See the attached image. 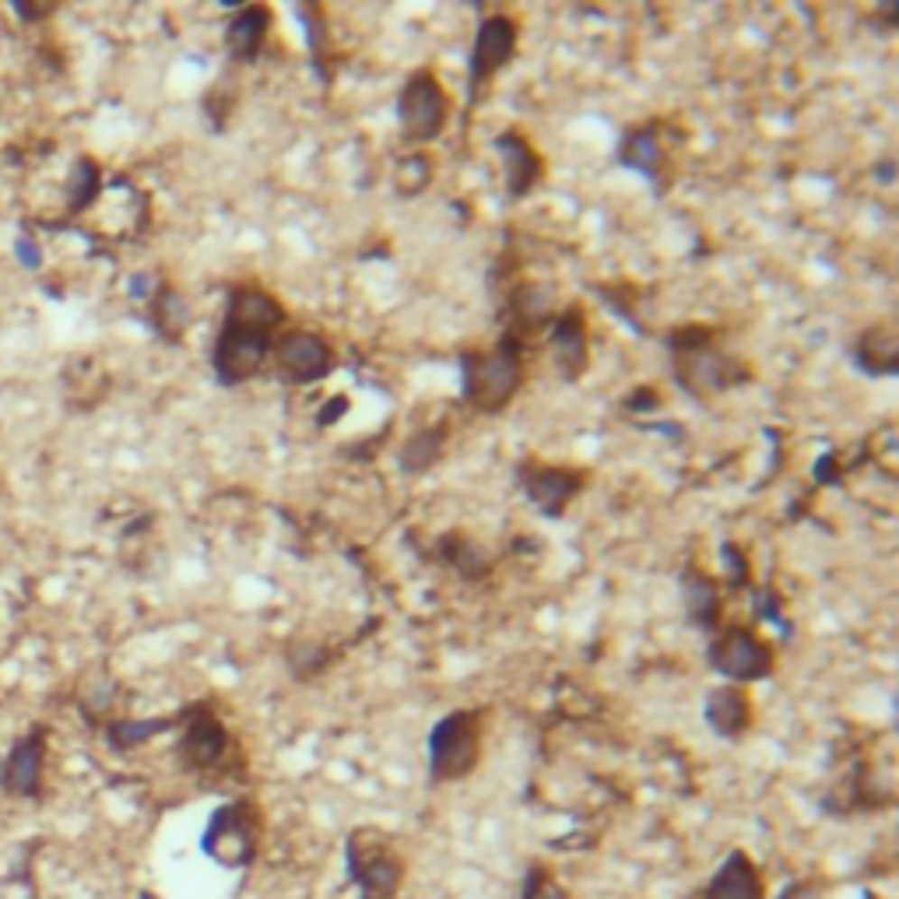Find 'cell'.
<instances>
[{
	"label": "cell",
	"mask_w": 899,
	"mask_h": 899,
	"mask_svg": "<svg viewBox=\"0 0 899 899\" xmlns=\"http://www.w3.org/2000/svg\"><path fill=\"white\" fill-rule=\"evenodd\" d=\"M520 384H524V341L516 338V330H506L488 352L475 348L460 352V394L475 412L482 415L503 412L516 397Z\"/></svg>",
	"instance_id": "obj_1"
},
{
	"label": "cell",
	"mask_w": 899,
	"mask_h": 899,
	"mask_svg": "<svg viewBox=\"0 0 899 899\" xmlns=\"http://www.w3.org/2000/svg\"><path fill=\"white\" fill-rule=\"evenodd\" d=\"M709 338L713 334L707 327H681L668 338L674 380L689 394H717V390H731L748 380V373L731 355L717 352Z\"/></svg>",
	"instance_id": "obj_2"
},
{
	"label": "cell",
	"mask_w": 899,
	"mask_h": 899,
	"mask_svg": "<svg viewBox=\"0 0 899 899\" xmlns=\"http://www.w3.org/2000/svg\"><path fill=\"white\" fill-rule=\"evenodd\" d=\"M260 808L250 798H236L225 802L211 811L204 833H200V854L208 861L228 871H243L257 861L260 854Z\"/></svg>",
	"instance_id": "obj_3"
},
{
	"label": "cell",
	"mask_w": 899,
	"mask_h": 899,
	"mask_svg": "<svg viewBox=\"0 0 899 899\" xmlns=\"http://www.w3.org/2000/svg\"><path fill=\"white\" fill-rule=\"evenodd\" d=\"M429 776L436 783L468 780L482 763V713L478 709H453L440 717L425 741Z\"/></svg>",
	"instance_id": "obj_4"
},
{
	"label": "cell",
	"mask_w": 899,
	"mask_h": 899,
	"mask_svg": "<svg viewBox=\"0 0 899 899\" xmlns=\"http://www.w3.org/2000/svg\"><path fill=\"white\" fill-rule=\"evenodd\" d=\"M345 875L362 899H394L404 885V857L376 829H352L345 836Z\"/></svg>",
	"instance_id": "obj_5"
},
{
	"label": "cell",
	"mask_w": 899,
	"mask_h": 899,
	"mask_svg": "<svg viewBox=\"0 0 899 899\" xmlns=\"http://www.w3.org/2000/svg\"><path fill=\"white\" fill-rule=\"evenodd\" d=\"M707 661L717 674H724L731 685H748V681H763L770 678L776 668V653L773 646L759 633H752L748 626H728L717 629L707 646Z\"/></svg>",
	"instance_id": "obj_6"
},
{
	"label": "cell",
	"mask_w": 899,
	"mask_h": 899,
	"mask_svg": "<svg viewBox=\"0 0 899 899\" xmlns=\"http://www.w3.org/2000/svg\"><path fill=\"white\" fill-rule=\"evenodd\" d=\"M274 341L278 338L267 334V330H257L250 323L225 317L222 327H218V338H215V348H211L215 380L222 386H239L246 380H254L267 352L274 348Z\"/></svg>",
	"instance_id": "obj_7"
},
{
	"label": "cell",
	"mask_w": 899,
	"mask_h": 899,
	"mask_svg": "<svg viewBox=\"0 0 899 899\" xmlns=\"http://www.w3.org/2000/svg\"><path fill=\"white\" fill-rule=\"evenodd\" d=\"M447 116L450 98L443 92V85H440V78L432 70H425V67L408 74V81L397 92V124L404 130V137L415 141V144L436 141L447 127Z\"/></svg>",
	"instance_id": "obj_8"
},
{
	"label": "cell",
	"mask_w": 899,
	"mask_h": 899,
	"mask_svg": "<svg viewBox=\"0 0 899 899\" xmlns=\"http://www.w3.org/2000/svg\"><path fill=\"white\" fill-rule=\"evenodd\" d=\"M183 735H180V763L193 773H211L218 770L225 759H228V728L215 717L211 707H190L183 717Z\"/></svg>",
	"instance_id": "obj_9"
},
{
	"label": "cell",
	"mask_w": 899,
	"mask_h": 899,
	"mask_svg": "<svg viewBox=\"0 0 899 899\" xmlns=\"http://www.w3.org/2000/svg\"><path fill=\"white\" fill-rule=\"evenodd\" d=\"M516 42H520V32H516V22L510 14H488L478 25L475 46H471V64H468L471 102H478V92H482L485 81H492L503 67L514 60Z\"/></svg>",
	"instance_id": "obj_10"
},
{
	"label": "cell",
	"mask_w": 899,
	"mask_h": 899,
	"mask_svg": "<svg viewBox=\"0 0 899 899\" xmlns=\"http://www.w3.org/2000/svg\"><path fill=\"white\" fill-rule=\"evenodd\" d=\"M274 358H278V369L289 384L310 386L320 384L334 373L338 366V355L330 348V341L313 334V330H289L274 341Z\"/></svg>",
	"instance_id": "obj_11"
},
{
	"label": "cell",
	"mask_w": 899,
	"mask_h": 899,
	"mask_svg": "<svg viewBox=\"0 0 899 899\" xmlns=\"http://www.w3.org/2000/svg\"><path fill=\"white\" fill-rule=\"evenodd\" d=\"M516 482L542 514L555 520V516L566 514V506L579 496L587 475L577 468H559V464H520Z\"/></svg>",
	"instance_id": "obj_12"
},
{
	"label": "cell",
	"mask_w": 899,
	"mask_h": 899,
	"mask_svg": "<svg viewBox=\"0 0 899 899\" xmlns=\"http://www.w3.org/2000/svg\"><path fill=\"white\" fill-rule=\"evenodd\" d=\"M46 766V728H32L11 745L0 763V791L11 798H39Z\"/></svg>",
	"instance_id": "obj_13"
},
{
	"label": "cell",
	"mask_w": 899,
	"mask_h": 899,
	"mask_svg": "<svg viewBox=\"0 0 899 899\" xmlns=\"http://www.w3.org/2000/svg\"><path fill=\"white\" fill-rule=\"evenodd\" d=\"M551 358H555V369L566 384H577L579 376L587 373L590 366V341H587V317L579 306H570L562 310L555 320H551Z\"/></svg>",
	"instance_id": "obj_14"
},
{
	"label": "cell",
	"mask_w": 899,
	"mask_h": 899,
	"mask_svg": "<svg viewBox=\"0 0 899 899\" xmlns=\"http://www.w3.org/2000/svg\"><path fill=\"white\" fill-rule=\"evenodd\" d=\"M271 7L267 4H239L225 25V50L232 60L239 64H254L264 46H267V32H271Z\"/></svg>",
	"instance_id": "obj_15"
},
{
	"label": "cell",
	"mask_w": 899,
	"mask_h": 899,
	"mask_svg": "<svg viewBox=\"0 0 899 899\" xmlns=\"http://www.w3.org/2000/svg\"><path fill=\"white\" fill-rule=\"evenodd\" d=\"M703 720H707V728L717 738H741L752 728V700H748V692L741 685H731V681L709 689L707 703H703Z\"/></svg>",
	"instance_id": "obj_16"
},
{
	"label": "cell",
	"mask_w": 899,
	"mask_h": 899,
	"mask_svg": "<svg viewBox=\"0 0 899 899\" xmlns=\"http://www.w3.org/2000/svg\"><path fill=\"white\" fill-rule=\"evenodd\" d=\"M496 152L503 159V169H506V193L520 200L527 193L538 187L542 180V155L531 148V141L520 134V130H503L496 137Z\"/></svg>",
	"instance_id": "obj_17"
},
{
	"label": "cell",
	"mask_w": 899,
	"mask_h": 899,
	"mask_svg": "<svg viewBox=\"0 0 899 899\" xmlns=\"http://www.w3.org/2000/svg\"><path fill=\"white\" fill-rule=\"evenodd\" d=\"M763 893H766V882L755 861L745 850H731L707 882L703 899H763Z\"/></svg>",
	"instance_id": "obj_18"
},
{
	"label": "cell",
	"mask_w": 899,
	"mask_h": 899,
	"mask_svg": "<svg viewBox=\"0 0 899 899\" xmlns=\"http://www.w3.org/2000/svg\"><path fill=\"white\" fill-rule=\"evenodd\" d=\"M850 358H854V366L867 373V376H896L899 369V338H896V327L885 320V323H875V327H867L857 334V341H854V348H850Z\"/></svg>",
	"instance_id": "obj_19"
},
{
	"label": "cell",
	"mask_w": 899,
	"mask_h": 899,
	"mask_svg": "<svg viewBox=\"0 0 899 899\" xmlns=\"http://www.w3.org/2000/svg\"><path fill=\"white\" fill-rule=\"evenodd\" d=\"M678 583H681V605H685L689 622L696 629H703V633H717L720 629V608H724L717 579L700 573V570H685Z\"/></svg>",
	"instance_id": "obj_20"
},
{
	"label": "cell",
	"mask_w": 899,
	"mask_h": 899,
	"mask_svg": "<svg viewBox=\"0 0 899 899\" xmlns=\"http://www.w3.org/2000/svg\"><path fill=\"white\" fill-rule=\"evenodd\" d=\"M447 440H450L447 425H422V429H415L404 440V447L397 450V468L404 475H425V471H432L443 460V453H447Z\"/></svg>",
	"instance_id": "obj_21"
},
{
	"label": "cell",
	"mask_w": 899,
	"mask_h": 899,
	"mask_svg": "<svg viewBox=\"0 0 899 899\" xmlns=\"http://www.w3.org/2000/svg\"><path fill=\"white\" fill-rule=\"evenodd\" d=\"M618 162L633 172H640L643 180H657L664 169V148L657 141L653 127H633L626 130L622 144H618Z\"/></svg>",
	"instance_id": "obj_22"
},
{
	"label": "cell",
	"mask_w": 899,
	"mask_h": 899,
	"mask_svg": "<svg viewBox=\"0 0 899 899\" xmlns=\"http://www.w3.org/2000/svg\"><path fill=\"white\" fill-rule=\"evenodd\" d=\"M440 559L447 562L453 573L464 579H482L492 570V559L482 551V545L468 534H443L440 538Z\"/></svg>",
	"instance_id": "obj_23"
},
{
	"label": "cell",
	"mask_w": 899,
	"mask_h": 899,
	"mask_svg": "<svg viewBox=\"0 0 899 899\" xmlns=\"http://www.w3.org/2000/svg\"><path fill=\"white\" fill-rule=\"evenodd\" d=\"M148 302H152V323H155V330H159L162 338H169V341H180V334H183L187 323H190V306H187V299H183L176 289L162 285V289L152 292Z\"/></svg>",
	"instance_id": "obj_24"
},
{
	"label": "cell",
	"mask_w": 899,
	"mask_h": 899,
	"mask_svg": "<svg viewBox=\"0 0 899 899\" xmlns=\"http://www.w3.org/2000/svg\"><path fill=\"white\" fill-rule=\"evenodd\" d=\"M180 724V717H148V720H113L109 728H106V741H109V748L113 752H130V748H141V745H148V741L162 735V731H169V728H176Z\"/></svg>",
	"instance_id": "obj_25"
},
{
	"label": "cell",
	"mask_w": 899,
	"mask_h": 899,
	"mask_svg": "<svg viewBox=\"0 0 899 899\" xmlns=\"http://www.w3.org/2000/svg\"><path fill=\"white\" fill-rule=\"evenodd\" d=\"M102 190V169L96 165V159H78L70 169V183H67V208L78 215L85 211Z\"/></svg>",
	"instance_id": "obj_26"
},
{
	"label": "cell",
	"mask_w": 899,
	"mask_h": 899,
	"mask_svg": "<svg viewBox=\"0 0 899 899\" xmlns=\"http://www.w3.org/2000/svg\"><path fill=\"white\" fill-rule=\"evenodd\" d=\"M429 169H432V162L425 159V155H404V159L397 162V176H394V187H397V193L415 197V193L425 190V183H429Z\"/></svg>",
	"instance_id": "obj_27"
},
{
	"label": "cell",
	"mask_w": 899,
	"mask_h": 899,
	"mask_svg": "<svg viewBox=\"0 0 899 899\" xmlns=\"http://www.w3.org/2000/svg\"><path fill=\"white\" fill-rule=\"evenodd\" d=\"M520 899H570V893L555 882L551 871L531 865L524 875V885H520Z\"/></svg>",
	"instance_id": "obj_28"
},
{
	"label": "cell",
	"mask_w": 899,
	"mask_h": 899,
	"mask_svg": "<svg viewBox=\"0 0 899 899\" xmlns=\"http://www.w3.org/2000/svg\"><path fill=\"white\" fill-rule=\"evenodd\" d=\"M720 559H724V566H728V577L735 587H745L748 583V562H745V551L738 545H731V542H724L720 545Z\"/></svg>",
	"instance_id": "obj_29"
},
{
	"label": "cell",
	"mask_w": 899,
	"mask_h": 899,
	"mask_svg": "<svg viewBox=\"0 0 899 899\" xmlns=\"http://www.w3.org/2000/svg\"><path fill=\"white\" fill-rule=\"evenodd\" d=\"M14 254H18V264H22L25 271H39V267H42V254H39V243H35L29 232H22V236L14 239Z\"/></svg>",
	"instance_id": "obj_30"
},
{
	"label": "cell",
	"mask_w": 899,
	"mask_h": 899,
	"mask_svg": "<svg viewBox=\"0 0 899 899\" xmlns=\"http://www.w3.org/2000/svg\"><path fill=\"white\" fill-rule=\"evenodd\" d=\"M348 408H352V401H348L345 394H334V397H330V401H327V404L320 408V415H317V425H320V429H327V425H330L334 418H341L345 412H348Z\"/></svg>",
	"instance_id": "obj_31"
},
{
	"label": "cell",
	"mask_w": 899,
	"mask_h": 899,
	"mask_svg": "<svg viewBox=\"0 0 899 899\" xmlns=\"http://www.w3.org/2000/svg\"><path fill=\"white\" fill-rule=\"evenodd\" d=\"M53 7H32V4H14V14L22 18V22H39V18H46Z\"/></svg>",
	"instance_id": "obj_32"
},
{
	"label": "cell",
	"mask_w": 899,
	"mask_h": 899,
	"mask_svg": "<svg viewBox=\"0 0 899 899\" xmlns=\"http://www.w3.org/2000/svg\"><path fill=\"white\" fill-rule=\"evenodd\" d=\"M811 889H815L811 882H794V885H787V889H783V896L780 899H815Z\"/></svg>",
	"instance_id": "obj_33"
}]
</instances>
